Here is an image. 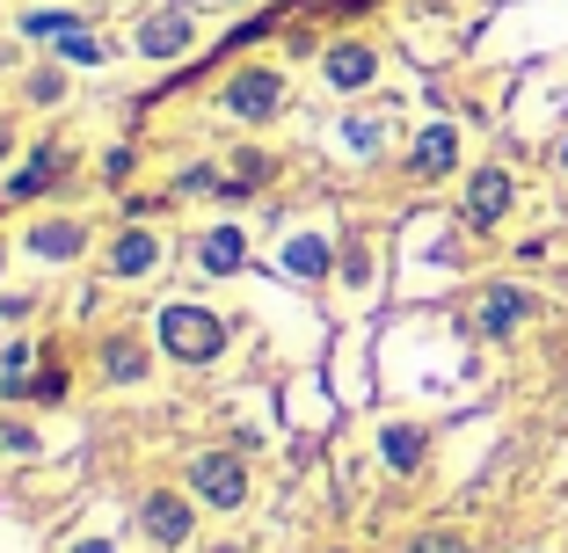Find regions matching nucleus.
I'll list each match as a JSON object with an SVG mask.
<instances>
[{
  "label": "nucleus",
  "instance_id": "f257e3e1",
  "mask_svg": "<svg viewBox=\"0 0 568 553\" xmlns=\"http://www.w3.org/2000/svg\"><path fill=\"white\" fill-rule=\"evenodd\" d=\"M161 350L183 357V365H212L219 350H226V320L212 314V306H168L161 314Z\"/></svg>",
  "mask_w": 568,
  "mask_h": 553
},
{
  "label": "nucleus",
  "instance_id": "f03ea898",
  "mask_svg": "<svg viewBox=\"0 0 568 553\" xmlns=\"http://www.w3.org/2000/svg\"><path fill=\"white\" fill-rule=\"evenodd\" d=\"M190 488H197L212 510H241L248 503V467L234 452H197L190 459Z\"/></svg>",
  "mask_w": 568,
  "mask_h": 553
},
{
  "label": "nucleus",
  "instance_id": "7ed1b4c3",
  "mask_svg": "<svg viewBox=\"0 0 568 553\" xmlns=\"http://www.w3.org/2000/svg\"><path fill=\"white\" fill-rule=\"evenodd\" d=\"M190 30H197L190 8H161V16H146V30H139V51H146V59H183Z\"/></svg>",
  "mask_w": 568,
  "mask_h": 553
},
{
  "label": "nucleus",
  "instance_id": "20e7f679",
  "mask_svg": "<svg viewBox=\"0 0 568 553\" xmlns=\"http://www.w3.org/2000/svg\"><path fill=\"white\" fill-rule=\"evenodd\" d=\"M503 212H510V175H503V168H481L467 183V218H474V226H496Z\"/></svg>",
  "mask_w": 568,
  "mask_h": 553
},
{
  "label": "nucleus",
  "instance_id": "39448f33",
  "mask_svg": "<svg viewBox=\"0 0 568 553\" xmlns=\"http://www.w3.org/2000/svg\"><path fill=\"white\" fill-rule=\"evenodd\" d=\"M532 314V291H518V285H496L481 299V336H510V328H518V320Z\"/></svg>",
  "mask_w": 568,
  "mask_h": 553
},
{
  "label": "nucleus",
  "instance_id": "423d86ee",
  "mask_svg": "<svg viewBox=\"0 0 568 553\" xmlns=\"http://www.w3.org/2000/svg\"><path fill=\"white\" fill-rule=\"evenodd\" d=\"M139 518H146V532L161 539V546H183V539H190V503H183V495H146Z\"/></svg>",
  "mask_w": 568,
  "mask_h": 553
},
{
  "label": "nucleus",
  "instance_id": "0eeeda50",
  "mask_svg": "<svg viewBox=\"0 0 568 553\" xmlns=\"http://www.w3.org/2000/svg\"><path fill=\"white\" fill-rule=\"evenodd\" d=\"M226 110H234V117H270V110H277V73H241V81L226 88Z\"/></svg>",
  "mask_w": 568,
  "mask_h": 553
},
{
  "label": "nucleus",
  "instance_id": "6e6552de",
  "mask_svg": "<svg viewBox=\"0 0 568 553\" xmlns=\"http://www.w3.org/2000/svg\"><path fill=\"white\" fill-rule=\"evenodd\" d=\"M452 153H459V139H452V124H430V132L416 139V153H408V168L416 175H445Z\"/></svg>",
  "mask_w": 568,
  "mask_h": 553
},
{
  "label": "nucleus",
  "instance_id": "1a4fd4ad",
  "mask_svg": "<svg viewBox=\"0 0 568 553\" xmlns=\"http://www.w3.org/2000/svg\"><path fill=\"white\" fill-rule=\"evenodd\" d=\"M153 263H161V240H153L146 226H139V234H124L118 248H110V269H118V277H146Z\"/></svg>",
  "mask_w": 568,
  "mask_h": 553
},
{
  "label": "nucleus",
  "instance_id": "9d476101",
  "mask_svg": "<svg viewBox=\"0 0 568 553\" xmlns=\"http://www.w3.org/2000/svg\"><path fill=\"white\" fill-rule=\"evenodd\" d=\"M328 81L335 88H365L372 81V51L365 44H335L328 51Z\"/></svg>",
  "mask_w": 568,
  "mask_h": 553
},
{
  "label": "nucleus",
  "instance_id": "9b49d317",
  "mask_svg": "<svg viewBox=\"0 0 568 553\" xmlns=\"http://www.w3.org/2000/svg\"><path fill=\"white\" fill-rule=\"evenodd\" d=\"M30 255H51V263H67V255H81V226H67V218H51V226H37V234H30Z\"/></svg>",
  "mask_w": 568,
  "mask_h": 553
},
{
  "label": "nucleus",
  "instance_id": "f8f14e48",
  "mask_svg": "<svg viewBox=\"0 0 568 553\" xmlns=\"http://www.w3.org/2000/svg\"><path fill=\"white\" fill-rule=\"evenodd\" d=\"M379 452H386V467H394V473H416L423 467V437L408 430V422H394V430L379 437Z\"/></svg>",
  "mask_w": 568,
  "mask_h": 553
},
{
  "label": "nucleus",
  "instance_id": "ddd939ff",
  "mask_svg": "<svg viewBox=\"0 0 568 553\" xmlns=\"http://www.w3.org/2000/svg\"><path fill=\"white\" fill-rule=\"evenodd\" d=\"M241 255H248V240H241L234 226H219V234H204V269H212V277L241 269Z\"/></svg>",
  "mask_w": 568,
  "mask_h": 553
},
{
  "label": "nucleus",
  "instance_id": "4468645a",
  "mask_svg": "<svg viewBox=\"0 0 568 553\" xmlns=\"http://www.w3.org/2000/svg\"><path fill=\"white\" fill-rule=\"evenodd\" d=\"M102 371H110V379H118V386L146 379V350H139L132 336H118V342H110V350H102Z\"/></svg>",
  "mask_w": 568,
  "mask_h": 553
},
{
  "label": "nucleus",
  "instance_id": "2eb2a0df",
  "mask_svg": "<svg viewBox=\"0 0 568 553\" xmlns=\"http://www.w3.org/2000/svg\"><path fill=\"white\" fill-rule=\"evenodd\" d=\"M51 175H59V153H51V146H37V161H30V168L16 175V190H8V204H30L37 190L51 183Z\"/></svg>",
  "mask_w": 568,
  "mask_h": 553
},
{
  "label": "nucleus",
  "instance_id": "dca6fc26",
  "mask_svg": "<svg viewBox=\"0 0 568 553\" xmlns=\"http://www.w3.org/2000/svg\"><path fill=\"white\" fill-rule=\"evenodd\" d=\"M284 269H292V277H328V240H292V248H284Z\"/></svg>",
  "mask_w": 568,
  "mask_h": 553
},
{
  "label": "nucleus",
  "instance_id": "f3484780",
  "mask_svg": "<svg viewBox=\"0 0 568 553\" xmlns=\"http://www.w3.org/2000/svg\"><path fill=\"white\" fill-rule=\"evenodd\" d=\"M59 51H67V59H81V66H95V59H102V44H95V37L81 30V22H73L67 37H59Z\"/></svg>",
  "mask_w": 568,
  "mask_h": 553
},
{
  "label": "nucleus",
  "instance_id": "a211bd4d",
  "mask_svg": "<svg viewBox=\"0 0 568 553\" xmlns=\"http://www.w3.org/2000/svg\"><path fill=\"white\" fill-rule=\"evenodd\" d=\"M22 30H30V37H67V30H73V16H30Z\"/></svg>",
  "mask_w": 568,
  "mask_h": 553
},
{
  "label": "nucleus",
  "instance_id": "6ab92c4d",
  "mask_svg": "<svg viewBox=\"0 0 568 553\" xmlns=\"http://www.w3.org/2000/svg\"><path fill=\"white\" fill-rule=\"evenodd\" d=\"M408 553H467V546H459V539H416Z\"/></svg>",
  "mask_w": 568,
  "mask_h": 553
},
{
  "label": "nucleus",
  "instance_id": "aec40b11",
  "mask_svg": "<svg viewBox=\"0 0 568 553\" xmlns=\"http://www.w3.org/2000/svg\"><path fill=\"white\" fill-rule=\"evenodd\" d=\"M219 553H248V546H219Z\"/></svg>",
  "mask_w": 568,
  "mask_h": 553
},
{
  "label": "nucleus",
  "instance_id": "412c9836",
  "mask_svg": "<svg viewBox=\"0 0 568 553\" xmlns=\"http://www.w3.org/2000/svg\"><path fill=\"white\" fill-rule=\"evenodd\" d=\"M81 553H110V546H81Z\"/></svg>",
  "mask_w": 568,
  "mask_h": 553
},
{
  "label": "nucleus",
  "instance_id": "4be33fe9",
  "mask_svg": "<svg viewBox=\"0 0 568 553\" xmlns=\"http://www.w3.org/2000/svg\"><path fill=\"white\" fill-rule=\"evenodd\" d=\"M0 161H8V139H0Z\"/></svg>",
  "mask_w": 568,
  "mask_h": 553
},
{
  "label": "nucleus",
  "instance_id": "5701e85b",
  "mask_svg": "<svg viewBox=\"0 0 568 553\" xmlns=\"http://www.w3.org/2000/svg\"><path fill=\"white\" fill-rule=\"evenodd\" d=\"M0 263H8V255H0Z\"/></svg>",
  "mask_w": 568,
  "mask_h": 553
}]
</instances>
